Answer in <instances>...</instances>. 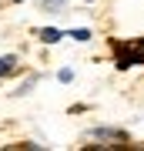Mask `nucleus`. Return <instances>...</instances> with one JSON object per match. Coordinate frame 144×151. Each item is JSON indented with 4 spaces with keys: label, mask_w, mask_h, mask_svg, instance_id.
Instances as JSON below:
<instances>
[{
    "label": "nucleus",
    "mask_w": 144,
    "mask_h": 151,
    "mask_svg": "<svg viewBox=\"0 0 144 151\" xmlns=\"http://www.w3.org/2000/svg\"><path fill=\"white\" fill-rule=\"evenodd\" d=\"M114 54H117V67H134V64H144V40L114 44Z\"/></svg>",
    "instance_id": "obj_1"
},
{
    "label": "nucleus",
    "mask_w": 144,
    "mask_h": 151,
    "mask_svg": "<svg viewBox=\"0 0 144 151\" xmlns=\"http://www.w3.org/2000/svg\"><path fill=\"white\" fill-rule=\"evenodd\" d=\"M64 4H67V0H40V7H44V10H60Z\"/></svg>",
    "instance_id": "obj_4"
},
{
    "label": "nucleus",
    "mask_w": 144,
    "mask_h": 151,
    "mask_svg": "<svg viewBox=\"0 0 144 151\" xmlns=\"http://www.w3.org/2000/svg\"><path fill=\"white\" fill-rule=\"evenodd\" d=\"M37 37H40L44 44H57L64 34H60V30H54V27H44V30H37Z\"/></svg>",
    "instance_id": "obj_2"
},
{
    "label": "nucleus",
    "mask_w": 144,
    "mask_h": 151,
    "mask_svg": "<svg viewBox=\"0 0 144 151\" xmlns=\"http://www.w3.org/2000/svg\"><path fill=\"white\" fill-rule=\"evenodd\" d=\"M10 70H17V57H14V54H10V57H0V77L10 74Z\"/></svg>",
    "instance_id": "obj_3"
},
{
    "label": "nucleus",
    "mask_w": 144,
    "mask_h": 151,
    "mask_svg": "<svg viewBox=\"0 0 144 151\" xmlns=\"http://www.w3.org/2000/svg\"><path fill=\"white\" fill-rule=\"evenodd\" d=\"M14 4H20V0H14Z\"/></svg>",
    "instance_id": "obj_5"
}]
</instances>
